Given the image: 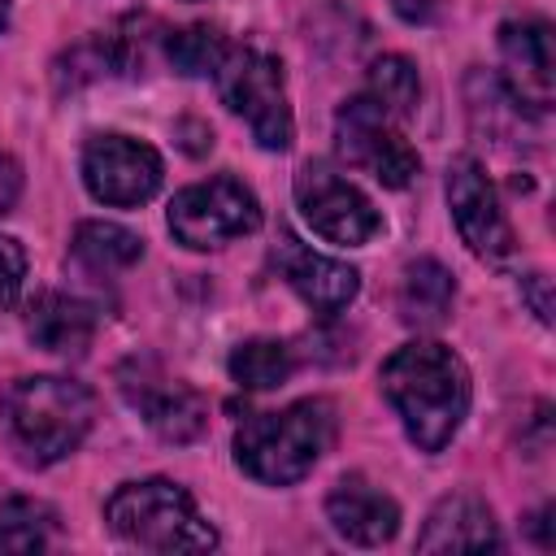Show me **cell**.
Segmentation results:
<instances>
[{
    "label": "cell",
    "instance_id": "obj_1",
    "mask_svg": "<svg viewBox=\"0 0 556 556\" xmlns=\"http://www.w3.org/2000/svg\"><path fill=\"white\" fill-rule=\"evenodd\" d=\"M382 395L417 452H443L469 417L473 382L465 361L439 339H408L382 361Z\"/></svg>",
    "mask_w": 556,
    "mask_h": 556
},
{
    "label": "cell",
    "instance_id": "obj_2",
    "mask_svg": "<svg viewBox=\"0 0 556 556\" xmlns=\"http://www.w3.org/2000/svg\"><path fill=\"white\" fill-rule=\"evenodd\" d=\"M334 430V404L321 395L295 400L278 413H252L235 430V465L265 486H291L330 452Z\"/></svg>",
    "mask_w": 556,
    "mask_h": 556
},
{
    "label": "cell",
    "instance_id": "obj_3",
    "mask_svg": "<svg viewBox=\"0 0 556 556\" xmlns=\"http://www.w3.org/2000/svg\"><path fill=\"white\" fill-rule=\"evenodd\" d=\"M0 421L9 443L30 465H56L65 460L96 421V400L83 382L61 374H35L17 378L0 400Z\"/></svg>",
    "mask_w": 556,
    "mask_h": 556
},
{
    "label": "cell",
    "instance_id": "obj_4",
    "mask_svg": "<svg viewBox=\"0 0 556 556\" xmlns=\"http://www.w3.org/2000/svg\"><path fill=\"white\" fill-rule=\"evenodd\" d=\"M104 521L122 543L143 547V552L174 556V552H213L217 547L213 521L169 478L122 482L104 504Z\"/></svg>",
    "mask_w": 556,
    "mask_h": 556
},
{
    "label": "cell",
    "instance_id": "obj_5",
    "mask_svg": "<svg viewBox=\"0 0 556 556\" xmlns=\"http://www.w3.org/2000/svg\"><path fill=\"white\" fill-rule=\"evenodd\" d=\"M217 78V96L222 104L248 122L252 139L265 152H282L295 139V117L287 104V83H282V65L278 56L252 48V43H230L226 56L213 70Z\"/></svg>",
    "mask_w": 556,
    "mask_h": 556
},
{
    "label": "cell",
    "instance_id": "obj_6",
    "mask_svg": "<svg viewBox=\"0 0 556 556\" xmlns=\"http://www.w3.org/2000/svg\"><path fill=\"white\" fill-rule=\"evenodd\" d=\"M256 226H261V200L252 187H243L230 174L191 182L169 200V235L191 252L226 248L252 235Z\"/></svg>",
    "mask_w": 556,
    "mask_h": 556
},
{
    "label": "cell",
    "instance_id": "obj_7",
    "mask_svg": "<svg viewBox=\"0 0 556 556\" xmlns=\"http://www.w3.org/2000/svg\"><path fill=\"white\" fill-rule=\"evenodd\" d=\"M334 143H339V156L352 169L374 174L382 187L400 191V187H408L421 174L417 148L400 135L395 117L378 100H369V96H352L334 113Z\"/></svg>",
    "mask_w": 556,
    "mask_h": 556
},
{
    "label": "cell",
    "instance_id": "obj_8",
    "mask_svg": "<svg viewBox=\"0 0 556 556\" xmlns=\"http://www.w3.org/2000/svg\"><path fill=\"white\" fill-rule=\"evenodd\" d=\"M161 152L135 135L100 130L83 143V182L109 208H139L161 191Z\"/></svg>",
    "mask_w": 556,
    "mask_h": 556
},
{
    "label": "cell",
    "instance_id": "obj_9",
    "mask_svg": "<svg viewBox=\"0 0 556 556\" xmlns=\"http://www.w3.org/2000/svg\"><path fill=\"white\" fill-rule=\"evenodd\" d=\"M295 204H300V217L321 239L343 243V248H361V243H369L382 230V213L374 208V200L356 182H348L334 165H326V161L300 165V174H295Z\"/></svg>",
    "mask_w": 556,
    "mask_h": 556
},
{
    "label": "cell",
    "instance_id": "obj_10",
    "mask_svg": "<svg viewBox=\"0 0 556 556\" xmlns=\"http://www.w3.org/2000/svg\"><path fill=\"white\" fill-rule=\"evenodd\" d=\"M117 387H122L126 404L148 421V430L161 434L165 443H191L208 426L204 395L195 387L161 374L156 361H126L117 369Z\"/></svg>",
    "mask_w": 556,
    "mask_h": 556
},
{
    "label": "cell",
    "instance_id": "obj_11",
    "mask_svg": "<svg viewBox=\"0 0 556 556\" xmlns=\"http://www.w3.org/2000/svg\"><path fill=\"white\" fill-rule=\"evenodd\" d=\"M447 208H452V222H456L460 243L478 261L504 265L517 252L513 226H508V217L500 208V195H495L486 169L473 156H456L447 165Z\"/></svg>",
    "mask_w": 556,
    "mask_h": 556
},
{
    "label": "cell",
    "instance_id": "obj_12",
    "mask_svg": "<svg viewBox=\"0 0 556 556\" xmlns=\"http://www.w3.org/2000/svg\"><path fill=\"white\" fill-rule=\"evenodd\" d=\"M500 61L504 91L526 113H547L556 100V48L552 26L543 17H513L500 26Z\"/></svg>",
    "mask_w": 556,
    "mask_h": 556
},
{
    "label": "cell",
    "instance_id": "obj_13",
    "mask_svg": "<svg viewBox=\"0 0 556 556\" xmlns=\"http://www.w3.org/2000/svg\"><path fill=\"white\" fill-rule=\"evenodd\" d=\"M274 265L282 274V282L321 317H334L339 308H348L361 291V274L348 261H334L326 252H313L308 243H300L291 230L278 235L274 248Z\"/></svg>",
    "mask_w": 556,
    "mask_h": 556
},
{
    "label": "cell",
    "instance_id": "obj_14",
    "mask_svg": "<svg viewBox=\"0 0 556 556\" xmlns=\"http://www.w3.org/2000/svg\"><path fill=\"white\" fill-rule=\"evenodd\" d=\"M326 521L334 526L339 539L356 547H382L400 530V504L387 491H378L369 478L348 473L326 495Z\"/></svg>",
    "mask_w": 556,
    "mask_h": 556
},
{
    "label": "cell",
    "instance_id": "obj_15",
    "mask_svg": "<svg viewBox=\"0 0 556 556\" xmlns=\"http://www.w3.org/2000/svg\"><path fill=\"white\" fill-rule=\"evenodd\" d=\"M495 547H500L495 513L473 491L443 495L417 534V552H495Z\"/></svg>",
    "mask_w": 556,
    "mask_h": 556
},
{
    "label": "cell",
    "instance_id": "obj_16",
    "mask_svg": "<svg viewBox=\"0 0 556 556\" xmlns=\"http://www.w3.org/2000/svg\"><path fill=\"white\" fill-rule=\"evenodd\" d=\"M26 334L35 348L52 356H83L96 339V308L65 291H43L30 300Z\"/></svg>",
    "mask_w": 556,
    "mask_h": 556
},
{
    "label": "cell",
    "instance_id": "obj_17",
    "mask_svg": "<svg viewBox=\"0 0 556 556\" xmlns=\"http://www.w3.org/2000/svg\"><path fill=\"white\" fill-rule=\"evenodd\" d=\"M452 304H456V278H452L447 265H439L434 256H421V261L404 265L400 295H395V308H400L404 326L439 330L452 317Z\"/></svg>",
    "mask_w": 556,
    "mask_h": 556
},
{
    "label": "cell",
    "instance_id": "obj_18",
    "mask_svg": "<svg viewBox=\"0 0 556 556\" xmlns=\"http://www.w3.org/2000/svg\"><path fill=\"white\" fill-rule=\"evenodd\" d=\"M70 252L91 274H113V269H130L143 256V239L117 222H83L74 230Z\"/></svg>",
    "mask_w": 556,
    "mask_h": 556
},
{
    "label": "cell",
    "instance_id": "obj_19",
    "mask_svg": "<svg viewBox=\"0 0 556 556\" xmlns=\"http://www.w3.org/2000/svg\"><path fill=\"white\" fill-rule=\"evenodd\" d=\"M295 374V352L282 339H243L230 352V378L243 391H274Z\"/></svg>",
    "mask_w": 556,
    "mask_h": 556
},
{
    "label": "cell",
    "instance_id": "obj_20",
    "mask_svg": "<svg viewBox=\"0 0 556 556\" xmlns=\"http://www.w3.org/2000/svg\"><path fill=\"white\" fill-rule=\"evenodd\" d=\"M56 530V513L43 500L9 495L0 500V552H43Z\"/></svg>",
    "mask_w": 556,
    "mask_h": 556
},
{
    "label": "cell",
    "instance_id": "obj_21",
    "mask_svg": "<svg viewBox=\"0 0 556 556\" xmlns=\"http://www.w3.org/2000/svg\"><path fill=\"white\" fill-rule=\"evenodd\" d=\"M226 35L208 22H195V26H182V30H169L165 35V61L187 74V78H200V74H213L217 61L226 56Z\"/></svg>",
    "mask_w": 556,
    "mask_h": 556
},
{
    "label": "cell",
    "instance_id": "obj_22",
    "mask_svg": "<svg viewBox=\"0 0 556 556\" xmlns=\"http://www.w3.org/2000/svg\"><path fill=\"white\" fill-rule=\"evenodd\" d=\"M369 100H378L391 117H408L417 109V96H421V78H417V65L400 52H387L369 65Z\"/></svg>",
    "mask_w": 556,
    "mask_h": 556
},
{
    "label": "cell",
    "instance_id": "obj_23",
    "mask_svg": "<svg viewBox=\"0 0 556 556\" xmlns=\"http://www.w3.org/2000/svg\"><path fill=\"white\" fill-rule=\"evenodd\" d=\"M26 282V252L13 235H0V308H9L22 295Z\"/></svg>",
    "mask_w": 556,
    "mask_h": 556
},
{
    "label": "cell",
    "instance_id": "obj_24",
    "mask_svg": "<svg viewBox=\"0 0 556 556\" xmlns=\"http://www.w3.org/2000/svg\"><path fill=\"white\" fill-rule=\"evenodd\" d=\"M17 195H22V165L9 152H0V213H13Z\"/></svg>",
    "mask_w": 556,
    "mask_h": 556
},
{
    "label": "cell",
    "instance_id": "obj_25",
    "mask_svg": "<svg viewBox=\"0 0 556 556\" xmlns=\"http://www.w3.org/2000/svg\"><path fill=\"white\" fill-rule=\"evenodd\" d=\"M521 295L530 300L534 317L547 326V321H552V295H547V278H543V274H526V278H521Z\"/></svg>",
    "mask_w": 556,
    "mask_h": 556
},
{
    "label": "cell",
    "instance_id": "obj_26",
    "mask_svg": "<svg viewBox=\"0 0 556 556\" xmlns=\"http://www.w3.org/2000/svg\"><path fill=\"white\" fill-rule=\"evenodd\" d=\"M391 9L408 22V26H426L439 17V0H391Z\"/></svg>",
    "mask_w": 556,
    "mask_h": 556
},
{
    "label": "cell",
    "instance_id": "obj_27",
    "mask_svg": "<svg viewBox=\"0 0 556 556\" xmlns=\"http://www.w3.org/2000/svg\"><path fill=\"white\" fill-rule=\"evenodd\" d=\"M9 9H13V0H0V30L9 26Z\"/></svg>",
    "mask_w": 556,
    "mask_h": 556
}]
</instances>
